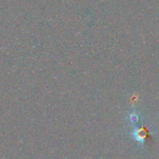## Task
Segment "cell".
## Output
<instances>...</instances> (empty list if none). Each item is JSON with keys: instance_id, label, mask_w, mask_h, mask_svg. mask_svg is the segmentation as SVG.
<instances>
[{"instance_id": "1", "label": "cell", "mask_w": 159, "mask_h": 159, "mask_svg": "<svg viewBox=\"0 0 159 159\" xmlns=\"http://www.w3.org/2000/svg\"><path fill=\"white\" fill-rule=\"evenodd\" d=\"M129 119L131 120V122H135V121H138L139 119V116H138V114L136 112H133L132 114L129 115Z\"/></svg>"}]
</instances>
